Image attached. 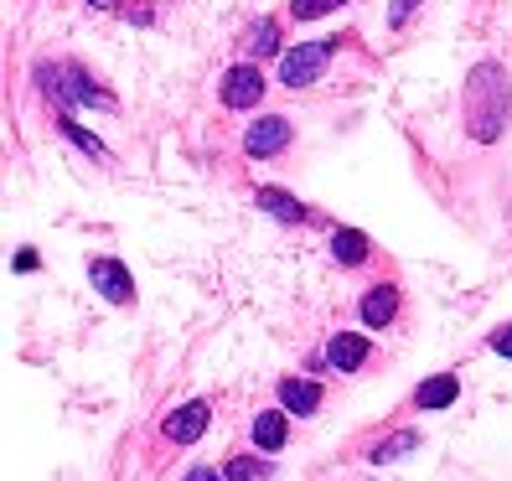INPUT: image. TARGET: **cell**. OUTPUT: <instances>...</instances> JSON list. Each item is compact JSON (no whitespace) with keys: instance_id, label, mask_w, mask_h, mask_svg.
<instances>
[{"instance_id":"obj_1","label":"cell","mask_w":512,"mask_h":481,"mask_svg":"<svg viewBox=\"0 0 512 481\" xmlns=\"http://www.w3.org/2000/svg\"><path fill=\"white\" fill-rule=\"evenodd\" d=\"M466 135L481 140V145H492L507 125V109H512V83H507V68L502 63H476L466 73Z\"/></svg>"},{"instance_id":"obj_2","label":"cell","mask_w":512,"mask_h":481,"mask_svg":"<svg viewBox=\"0 0 512 481\" xmlns=\"http://www.w3.org/2000/svg\"><path fill=\"white\" fill-rule=\"evenodd\" d=\"M37 83H42V94L47 99H57L63 104V114L73 109V104H99V109H114V99L104 94V88L88 78L83 68H73V63H57V68H37Z\"/></svg>"},{"instance_id":"obj_3","label":"cell","mask_w":512,"mask_h":481,"mask_svg":"<svg viewBox=\"0 0 512 481\" xmlns=\"http://www.w3.org/2000/svg\"><path fill=\"white\" fill-rule=\"evenodd\" d=\"M331 52H337V37L290 47V52L280 57V83L295 88V94H300V88H311V83H321V73H326V63H331Z\"/></svg>"},{"instance_id":"obj_4","label":"cell","mask_w":512,"mask_h":481,"mask_svg":"<svg viewBox=\"0 0 512 481\" xmlns=\"http://www.w3.org/2000/svg\"><path fill=\"white\" fill-rule=\"evenodd\" d=\"M290 119L285 114H259L254 125L244 130V156H254V161H269V156H280V150L290 145Z\"/></svg>"},{"instance_id":"obj_5","label":"cell","mask_w":512,"mask_h":481,"mask_svg":"<svg viewBox=\"0 0 512 481\" xmlns=\"http://www.w3.org/2000/svg\"><path fill=\"white\" fill-rule=\"evenodd\" d=\"M88 280H94V290L109 300V306H130L135 300V280L119 259H88Z\"/></svg>"},{"instance_id":"obj_6","label":"cell","mask_w":512,"mask_h":481,"mask_svg":"<svg viewBox=\"0 0 512 481\" xmlns=\"http://www.w3.org/2000/svg\"><path fill=\"white\" fill-rule=\"evenodd\" d=\"M264 73L254 68V63H238V68H228L223 73V88H218V94H223V104L228 109H254L259 99H264Z\"/></svg>"},{"instance_id":"obj_7","label":"cell","mask_w":512,"mask_h":481,"mask_svg":"<svg viewBox=\"0 0 512 481\" xmlns=\"http://www.w3.org/2000/svg\"><path fill=\"white\" fill-rule=\"evenodd\" d=\"M207 425H213V404L192 399V404H182V409H171L161 430H166V440H171V445H192V440H202V435H207Z\"/></svg>"},{"instance_id":"obj_8","label":"cell","mask_w":512,"mask_h":481,"mask_svg":"<svg viewBox=\"0 0 512 481\" xmlns=\"http://www.w3.org/2000/svg\"><path fill=\"white\" fill-rule=\"evenodd\" d=\"M357 311H363V321L373 326V332H383V326L399 316V285H388V280L368 285V295H363V306H357Z\"/></svg>"},{"instance_id":"obj_9","label":"cell","mask_w":512,"mask_h":481,"mask_svg":"<svg viewBox=\"0 0 512 481\" xmlns=\"http://www.w3.org/2000/svg\"><path fill=\"white\" fill-rule=\"evenodd\" d=\"M326 363L337 368V373H357V368L368 363V342L357 337V332H337V337L326 342Z\"/></svg>"},{"instance_id":"obj_10","label":"cell","mask_w":512,"mask_h":481,"mask_svg":"<svg viewBox=\"0 0 512 481\" xmlns=\"http://www.w3.org/2000/svg\"><path fill=\"white\" fill-rule=\"evenodd\" d=\"M280 404H285V414H316L321 409V383H311V378H280Z\"/></svg>"},{"instance_id":"obj_11","label":"cell","mask_w":512,"mask_h":481,"mask_svg":"<svg viewBox=\"0 0 512 481\" xmlns=\"http://www.w3.org/2000/svg\"><path fill=\"white\" fill-rule=\"evenodd\" d=\"M373 244H368V233H357V228H331V259L357 269V264H368Z\"/></svg>"},{"instance_id":"obj_12","label":"cell","mask_w":512,"mask_h":481,"mask_svg":"<svg viewBox=\"0 0 512 481\" xmlns=\"http://www.w3.org/2000/svg\"><path fill=\"white\" fill-rule=\"evenodd\" d=\"M456 399H461V378H456V373H440V378H430V383L414 388V404H419V409H450Z\"/></svg>"},{"instance_id":"obj_13","label":"cell","mask_w":512,"mask_h":481,"mask_svg":"<svg viewBox=\"0 0 512 481\" xmlns=\"http://www.w3.org/2000/svg\"><path fill=\"white\" fill-rule=\"evenodd\" d=\"M254 202L264 207L269 218H280V223H306V218H311V207H300V202H295L290 192H280V187H259Z\"/></svg>"},{"instance_id":"obj_14","label":"cell","mask_w":512,"mask_h":481,"mask_svg":"<svg viewBox=\"0 0 512 481\" xmlns=\"http://www.w3.org/2000/svg\"><path fill=\"white\" fill-rule=\"evenodd\" d=\"M249 435H254V445L259 450H285V409H264V414H254V425H249Z\"/></svg>"},{"instance_id":"obj_15","label":"cell","mask_w":512,"mask_h":481,"mask_svg":"<svg viewBox=\"0 0 512 481\" xmlns=\"http://www.w3.org/2000/svg\"><path fill=\"white\" fill-rule=\"evenodd\" d=\"M244 52H249V57H275V52H280V26L269 21V16L254 21L249 32H244Z\"/></svg>"},{"instance_id":"obj_16","label":"cell","mask_w":512,"mask_h":481,"mask_svg":"<svg viewBox=\"0 0 512 481\" xmlns=\"http://www.w3.org/2000/svg\"><path fill=\"white\" fill-rule=\"evenodd\" d=\"M409 450H419V430H399V435H388V440H378L373 445V466H388V461H404Z\"/></svg>"},{"instance_id":"obj_17","label":"cell","mask_w":512,"mask_h":481,"mask_svg":"<svg viewBox=\"0 0 512 481\" xmlns=\"http://www.w3.org/2000/svg\"><path fill=\"white\" fill-rule=\"evenodd\" d=\"M57 130H63V135H68V140L83 150V156H94V161H104V156H109V150H104V140H99V135H88V130L78 125L73 114H57Z\"/></svg>"},{"instance_id":"obj_18","label":"cell","mask_w":512,"mask_h":481,"mask_svg":"<svg viewBox=\"0 0 512 481\" xmlns=\"http://www.w3.org/2000/svg\"><path fill=\"white\" fill-rule=\"evenodd\" d=\"M223 476H228V481H269V466L254 461V456H233Z\"/></svg>"},{"instance_id":"obj_19","label":"cell","mask_w":512,"mask_h":481,"mask_svg":"<svg viewBox=\"0 0 512 481\" xmlns=\"http://www.w3.org/2000/svg\"><path fill=\"white\" fill-rule=\"evenodd\" d=\"M337 6H347V0H290V16L295 21H316V16L337 11Z\"/></svg>"},{"instance_id":"obj_20","label":"cell","mask_w":512,"mask_h":481,"mask_svg":"<svg viewBox=\"0 0 512 481\" xmlns=\"http://www.w3.org/2000/svg\"><path fill=\"white\" fill-rule=\"evenodd\" d=\"M414 6H419V0H394V6H388V21H394V26H404V21L414 16Z\"/></svg>"},{"instance_id":"obj_21","label":"cell","mask_w":512,"mask_h":481,"mask_svg":"<svg viewBox=\"0 0 512 481\" xmlns=\"http://www.w3.org/2000/svg\"><path fill=\"white\" fill-rule=\"evenodd\" d=\"M492 352L512 357V326H497V332H492Z\"/></svg>"},{"instance_id":"obj_22","label":"cell","mask_w":512,"mask_h":481,"mask_svg":"<svg viewBox=\"0 0 512 481\" xmlns=\"http://www.w3.org/2000/svg\"><path fill=\"white\" fill-rule=\"evenodd\" d=\"M182 481H228V476H223V471H213V466H192Z\"/></svg>"},{"instance_id":"obj_23","label":"cell","mask_w":512,"mask_h":481,"mask_svg":"<svg viewBox=\"0 0 512 481\" xmlns=\"http://www.w3.org/2000/svg\"><path fill=\"white\" fill-rule=\"evenodd\" d=\"M94 6H114V0H94Z\"/></svg>"}]
</instances>
